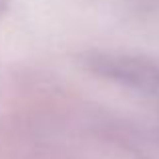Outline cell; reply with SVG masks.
<instances>
[{"label":"cell","instance_id":"1","mask_svg":"<svg viewBox=\"0 0 159 159\" xmlns=\"http://www.w3.org/2000/svg\"><path fill=\"white\" fill-rule=\"evenodd\" d=\"M87 69L143 99L159 113V62L127 52H93Z\"/></svg>","mask_w":159,"mask_h":159},{"label":"cell","instance_id":"2","mask_svg":"<svg viewBox=\"0 0 159 159\" xmlns=\"http://www.w3.org/2000/svg\"><path fill=\"white\" fill-rule=\"evenodd\" d=\"M125 145L139 159H159V129L125 125L121 129Z\"/></svg>","mask_w":159,"mask_h":159}]
</instances>
